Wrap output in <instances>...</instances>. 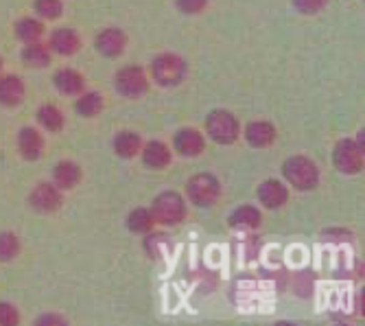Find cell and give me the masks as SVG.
I'll use <instances>...</instances> for the list:
<instances>
[{
	"mask_svg": "<svg viewBox=\"0 0 365 326\" xmlns=\"http://www.w3.org/2000/svg\"><path fill=\"white\" fill-rule=\"evenodd\" d=\"M147 73L160 88H175L186 79L188 63L180 53H160L151 59Z\"/></svg>",
	"mask_w": 365,
	"mask_h": 326,
	"instance_id": "6da1fadb",
	"label": "cell"
},
{
	"mask_svg": "<svg viewBox=\"0 0 365 326\" xmlns=\"http://www.w3.org/2000/svg\"><path fill=\"white\" fill-rule=\"evenodd\" d=\"M282 178L295 190H313L319 184V167L309 156H291L282 162Z\"/></svg>",
	"mask_w": 365,
	"mask_h": 326,
	"instance_id": "7a4b0ae2",
	"label": "cell"
},
{
	"mask_svg": "<svg viewBox=\"0 0 365 326\" xmlns=\"http://www.w3.org/2000/svg\"><path fill=\"white\" fill-rule=\"evenodd\" d=\"M204 129H206V136L212 143L223 145V147L235 145L239 141V136H241V123H239V118L232 114L230 110H223V108H217V110L208 112Z\"/></svg>",
	"mask_w": 365,
	"mask_h": 326,
	"instance_id": "3957f363",
	"label": "cell"
},
{
	"mask_svg": "<svg viewBox=\"0 0 365 326\" xmlns=\"http://www.w3.org/2000/svg\"><path fill=\"white\" fill-rule=\"evenodd\" d=\"M221 182L212 173H197L186 182V198L197 208H210L221 200Z\"/></svg>",
	"mask_w": 365,
	"mask_h": 326,
	"instance_id": "277c9868",
	"label": "cell"
},
{
	"mask_svg": "<svg viewBox=\"0 0 365 326\" xmlns=\"http://www.w3.org/2000/svg\"><path fill=\"white\" fill-rule=\"evenodd\" d=\"M151 215L160 225H178L186 219V200L178 190H162L151 204Z\"/></svg>",
	"mask_w": 365,
	"mask_h": 326,
	"instance_id": "5b68a950",
	"label": "cell"
},
{
	"mask_svg": "<svg viewBox=\"0 0 365 326\" xmlns=\"http://www.w3.org/2000/svg\"><path fill=\"white\" fill-rule=\"evenodd\" d=\"M114 88L125 99H140L149 90V73L138 63H127L116 71Z\"/></svg>",
	"mask_w": 365,
	"mask_h": 326,
	"instance_id": "8992f818",
	"label": "cell"
},
{
	"mask_svg": "<svg viewBox=\"0 0 365 326\" xmlns=\"http://www.w3.org/2000/svg\"><path fill=\"white\" fill-rule=\"evenodd\" d=\"M333 165L344 175H356L365 165V149L354 138H341L333 147Z\"/></svg>",
	"mask_w": 365,
	"mask_h": 326,
	"instance_id": "52a82bcc",
	"label": "cell"
},
{
	"mask_svg": "<svg viewBox=\"0 0 365 326\" xmlns=\"http://www.w3.org/2000/svg\"><path fill=\"white\" fill-rule=\"evenodd\" d=\"M63 206V190L53 182H38L29 193V208L38 215H55Z\"/></svg>",
	"mask_w": 365,
	"mask_h": 326,
	"instance_id": "ba28073f",
	"label": "cell"
},
{
	"mask_svg": "<svg viewBox=\"0 0 365 326\" xmlns=\"http://www.w3.org/2000/svg\"><path fill=\"white\" fill-rule=\"evenodd\" d=\"M16 147H18V153L26 162H38L44 156V149H46V141H44L42 129L33 127V125L20 127V132L16 136Z\"/></svg>",
	"mask_w": 365,
	"mask_h": 326,
	"instance_id": "9c48e42d",
	"label": "cell"
},
{
	"mask_svg": "<svg viewBox=\"0 0 365 326\" xmlns=\"http://www.w3.org/2000/svg\"><path fill=\"white\" fill-rule=\"evenodd\" d=\"M94 49H96L98 55H103L106 59H116L127 49V34L118 26H106V29H101L96 34Z\"/></svg>",
	"mask_w": 365,
	"mask_h": 326,
	"instance_id": "30bf717a",
	"label": "cell"
},
{
	"mask_svg": "<svg viewBox=\"0 0 365 326\" xmlns=\"http://www.w3.org/2000/svg\"><path fill=\"white\" fill-rule=\"evenodd\" d=\"M48 49L53 55L61 57H73L81 49V36L77 34V29L73 26H57L48 34Z\"/></svg>",
	"mask_w": 365,
	"mask_h": 326,
	"instance_id": "8fae6325",
	"label": "cell"
},
{
	"mask_svg": "<svg viewBox=\"0 0 365 326\" xmlns=\"http://www.w3.org/2000/svg\"><path fill=\"white\" fill-rule=\"evenodd\" d=\"M173 149L182 158H197L206 151V136L197 127H182L173 134Z\"/></svg>",
	"mask_w": 365,
	"mask_h": 326,
	"instance_id": "7c38bea8",
	"label": "cell"
},
{
	"mask_svg": "<svg viewBox=\"0 0 365 326\" xmlns=\"http://www.w3.org/2000/svg\"><path fill=\"white\" fill-rule=\"evenodd\" d=\"M256 195H258V202L267 210H280L289 202V186L282 180L269 178L260 182Z\"/></svg>",
	"mask_w": 365,
	"mask_h": 326,
	"instance_id": "4fadbf2b",
	"label": "cell"
},
{
	"mask_svg": "<svg viewBox=\"0 0 365 326\" xmlns=\"http://www.w3.org/2000/svg\"><path fill=\"white\" fill-rule=\"evenodd\" d=\"M143 165L151 171H162L173 162V149L164 141H147L140 149Z\"/></svg>",
	"mask_w": 365,
	"mask_h": 326,
	"instance_id": "5bb4252c",
	"label": "cell"
},
{
	"mask_svg": "<svg viewBox=\"0 0 365 326\" xmlns=\"http://www.w3.org/2000/svg\"><path fill=\"white\" fill-rule=\"evenodd\" d=\"M26 96V86L24 79L16 73H3L0 75V106L14 110L18 106H22Z\"/></svg>",
	"mask_w": 365,
	"mask_h": 326,
	"instance_id": "9a60e30c",
	"label": "cell"
},
{
	"mask_svg": "<svg viewBox=\"0 0 365 326\" xmlns=\"http://www.w3.org/2000/svg\"><path fill=\"white\" fill-rule=\"evenodd\" d=\"M243 138L254 149H267L276 143L278 132H276L274 123H269V121H252L243 129Z\"/></svg>",
	"mask_w": 365,
	"mask_h": 326,
	"instance_id": "2e32d148",
	"label": "cell"
},
{
	"mask_svg": "<svg viewBox=\"0 0 365 326\" xmlns=\"http://www.w3.org/2000/svg\"><path fill=\"white\" fill-rule=\"evenodd\" d=\"M53 184L59 188V190H73L79 186V182L83 180V169L77 165L75 160H59L57 165L53 167Z\"/></svg>",
	"mask_w": 365,
	"mask_h": 326,
	"instance_id": "e0dca14e",
	"label": "cell"
},
{
	"mask_svg": "<svg viewBox=\"0 0 365 326\" xmlns=\"http://www.w3.org/2000/svg\"><path fill=\"white\" fill-rule=\"evenodd\" d=\"M53 86L61 96H79L86 90V77L71 66L57 68L53 73Z\"/></svg>",
	"mask_w": 365,
	"mask_h": 326,
	"instance_id": "ac0fdd59",
	"label": "cell"
},
{
	"mask_svg": "<svg viewBox=\"0 0 365 326\" xmlns=\"http://www.w3.org/2000/svg\"><path fill=\"white\" fill-rule=\"evenodd\" d=\"M20 61L31 71H44L51 66L53 61V53L48 49L46 42H33V44H24L20 51Z\"/></svg>",
	"mask_w": 365,
	"mask_h": 326,
	"instance_id": "d6986e66",
	"label": "cell"
},
{
	"mask_svg": "<svg viewBox=\"0 0 365 326\" xmlns=\"http://www.w3.org/2000/svg\"><path fill=\"white\" fill-rule=\"evenodd\" d=\"M143 143H145L143 136L138 132H134V129H120V132H116L112 138V149L118 158L131 160V158L140 156Z\"/></svg>",
	"mask_w": 365,
	"mask_h": 326,
	"instance_id": "ffe728a7",
	"label": "cell"
},
{
	"mask_svg": "<svg viewBox=\"0 0 365 326\" xmlns=\"http://www.w3.org/2000/svg\"><path fill=\"white\" fill-rule=\"evenodd\" d=\"M44 22L33 16H22L14 22V36L22 44H33L44 40Z\"/></svg>",
	"mask_w": 365,
	"mask_h": 326,
	"instance_id": "44dd1931",
	"label": "cell"
},
{
	"mask_svg": "<svg viewBox=\"0 0 365 326\" xmlns=\"http://www.w3.org/2000/svg\"><path fill=\"white\" fill-rule=\"evenodd\" d=\"M260 223H262V213L252 204H243L235 208L227 217V225L232 230H256V228H260Z\"/></svg>",
	"mask_w": 365,
	"mask_h": 326,
	"instance_id": "7402d4cb",
	"label": "cell"
},
{
	"mask_svg": "<svg viewBox=\"0 0 365 326\" xmlns=\"http://www.w3.org/2000/svg\"><path fill=\"white\" fill-rule=\"evenodd\" d=\"M36 123L40 125V129H44V132L57 134V132H61L63 125H66V116H63V112L55 103H42L36 110Z\"/></svg>",
	"mask_w": 365,
	"mask_h": 326,
	"instance_id": "603a6c76",
	"label": "cell"
},
{
	"mask_svg": "<svg viewBox=\"0 0 365 326\" xmlns=\"http://www.w3.org/2000/svg\"><path fill=\"white\" fill-rule=\"evenodd\" d=\"M106 108V99L103 94H98L94 90H83L77 99H75V112L83 118H94L103 112Z\"/></svg>",
	"mask_w": 365,
	"mask_h": 326,
	"instance_id": "cb8c5ba5",
	"label": "cell"
},
{
	"mask_svg": "<svg viewBox=\"0 0 365 326\" xmlns=\"http://www.w3.org/2000/svg\"><path fill=\"white\" fill-rule=\"evenodd\" d=\"M143 248H145V254L153 260H160L164 256H169L173 252V239L164 233H147L145 235V241H143Z\"/></svg>",
	"mask_w": 365,
	"mask_h": 326,
	"instance_id": "d4e9b609",
	"label": "cell"
},
{
	"mask_svg": "<svg viewBox=\"0 0 365 326\" xmlns=\"http://www.w3.org/2000/svg\"><path fill=\"white\" fill-rule=\"evenodd\" d=\"M158 223H155V219H153V215H151V210L149 208H134L129 215H127V230L131 233V235H147V233H151L153 228H155Z\"/></svg>",
	"mask_w": 365,
	"mask_h": 326,
	"instance_id": "484cf974",
	"label": "cell"
},
{
	"mask_svg": "<svg viewBox=\"0 0 365 326\" xmlns=\"http://www.w3.org/2000/svg\"><path fill=\"white\" fill-rule=\"evenodd\" d=\"M22 243L20 237L11 230H3L0 233V263H11L20 256Z\"/></svg>",
	"mask_w": 365,
	"mask_h": 326,
	"instance_id": "4316f807",
	"label": "cell"
},
{
	"mask_svg": "<svg viewBox=\"0 0 365 326\" xmlns=\"http://www.w3.org/2000/svg\"><path fill=\"white\" fill-rule=\"evenodd\" d=\"M33 11L36 16L44 22H53V20H59L61 14H63V3L61 0H33Z\"/></svg>",
	"mask_w": 365,
	"mask_h": 326,
	"instance_id": "83f0119b",
	"label": "cell"
},
{
	"mask_svg": "<svg viewBox=\"0 0 365 326\" xmlns=\"http://www.w3.org/2000/svg\"><path fill=\"white\" fill-rule=\"evenodd\" d=\"M322 241L326 243H333V245H344V243H352L354 235L348 230V228H341V225H330L326 230L319 235Z\"/></svg>",
	"mask_w": 365,
	"mask_h": 326,
	"instance_id": "f1b7e54d",
	"label": "cell"
},
{
	"mask_svg": "<svg viewBox=\"0 0 365 326\" xmlns=\"http://www.w3.org/2000/svg\"><path fill=\"white\" fill-rule=\"evenodd\" d=\"M293 3V7H295V11L297 14H302V16H315V14H319L330 0H291Z\"/></svg>",
	"mask_w": 365,
	"mask_h": 326,
	"instance_id": "f546056e",
	"label": "cell"
},
{
	"mask_svg": "<svg viewBox=\"0 0 365 326\" xmlns=\"http://www.w3.org/2000/svg\"><path fill=\"white\" fill-rule=\"evenodd\" d=\"M20 324V311L11 302H0V326Z\"/></svg>",
	"mask_w": 365,
	"mask_h": 326,
	"instance_id": "4dcf8cb0",
	"label": "cell"
},
{
	"mask_svg": "<svg viewBox=\"0 0 365 326\" xmlns=\"http://www.w3.org/2000/svg\"><path fill=\"white\" fill-rule=\"evenodd\" d=\"M175 7L186 16H197L208 7V0H175Z\"/></svg>",
	"mask_w": 365,
	"mask_h": 326,
	"instance_id": "1f68e13d",
	"label": "cell"
},
{
	"mask_svg": "<svg viewBox=\"0 0 365 326\" xmlns=\"http://www.w3.org/2000/svg\"><path fill=\"white\" fill-rule=\"evenodd\" d=\"M36 324L38 326H61V324H66V317L59 313H44L36 320Z\"/></svg>",
	"mask_w": 365,
	"mask_h": 326,
	"instance_id": "d6a6232c",
	"label": "cell"
},
{
	"mask_svg": "<svg viewBox=\"0 0 365 326\" xmlns=\"http://www.w3.org/2000/svg\"><path fill=\"white\" fill-rule=\"evenodd\" d=\"M3 68H5V63H3V57H0V75H3Z\"/></svg>",
	"mask_w": 365,
	"mask_h": 326,
	"instance_id": "836d02e7",
	"label": "cell"
}]
</instances>
